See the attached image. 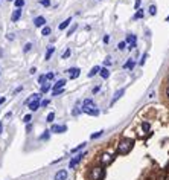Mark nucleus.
<instances>
[{
    "mask_svg": "<svg viewBox=\"0 0 169 180\" xmlns=\"http://www.w3.org/2000/svg\"><path fill=\"white\" fill-rule=\"evenodd\" d=\"M133 145H134V142L131 141V139H125V141H122L119 144L117 153L119 154H126V153H130V150L133 148Z\"/></svg>",
    "mask_w": 169,
    "mask_h": 180,
    "instance_id": "obj_1",
    "label": "nucleus"
},
{
    "mask_svg": "<svg viewBox=\"0 0 169 180\" xmlns=\"http://www.w3.org/2000/svg\"><path fill=\"white\" fill-rule=\"evenodd\" d=\"M104 177V168L102 166H94L90 172V179L91 180H101Z\"/></svg>",
    "mask_w": 169,
    "mask_h": 180,
    "instance_id": "obj_2",
    "label": "nucleus"
},
{
    "mask_svg": "<svg viewBox=\"0 0 169 180\" xmlns=\"http://www.w3.org/2000/svg\"><path fill=\"white\" fill-rule=\"evenodd\" d=\"M84 156H87V153H81L79 156L73 157L72 160H70V163H69V168H70V169H73V168H75V166H76V165H78L81 160H82V157H84Z\"/></svg>",
    "mask_w": 169,
    "mask_h": 180,
    "instance_id": "obj_3",
    "label": "nucleus"
},
{
    "mask_svg": "<svg viewBox=\"0 0 169 180\" xmlns=\"http://www.w3.org/2000/svg\"><path fill=\"white\" fill-rule=\"evenodd\" d=\"M136 40H137V37L134 35V34H128V35H126V40H125V43H130V49H136V48H137Z\"/></svg>",
    "mask_w": 169,
    "mask_h": 180,
    "instance_id": "obj_4",
    "label": "nucleus"
},
{
    "mask_svg": "<svg viewBox=\"0 0 169 180\" xmlns=\"http://www.w3.org/2000/svg\"><path fill=\"white\" fill-rule=\"evenodd\" d=\"M124 93H125V89H120V90H117V92H116V95H114V98L111 99V102H110V107H113V105L116 104V102L119 101V99L124 96Z\"/></svg>",
    "mask_w": 169,
    "mask_h": 180,
    "instance_id": "obj_5",
    "label": "nucleus"
},
{
    "mask_svg": "<svg viewBox=\"0 0 169 180\" xmlns=\"http://www.w3.org/2000/svg\"><path fill=\"white\" fill-rule=\"evenodd\" d=\"M50 133H66L67 127L66 125H52V128L49 130Z\"/></svg>",
    "mask_w": 169,
    "mask_h": 180,
    "instance_id": "obj_6",
    "label": "nucleus"
},
{
    "mask_svg": "<svg viewBox=\"0 0 169 180\" xmlns=\"http://www.w3.org/2000/svg\"><path fill=\"white\" fill-rule=\"evenodd\" d=\"M67 72H69V76H70V79H76V78L81 75V70H79L78 67H72V69H69Z\"/></svg>",
    "mask_w": 169,
    "mask_h": 180,
    "instance_id": "obj_7",
    "label": "nucleus"
},
{
    "mask_svg": "<svg viewBox=\"0 0 169 180\" xmlns=\"http://www.w3.org/2000/svg\"><path fill=\"white\" fill-rule=\"evenodd\" d=\"M82 109H96V104H94L93 99L87 98V99H84V102H82Z\"/></svg>",
    "mask_w": 169,
    "mask_h": 180,
    "instance_id": "obj_8",
    "label": "nucleus"
},
{
    "mask_svg": "<svg viewBox=\"0 0 169 180\" xmlns=\"http://www.w3.org/2000/svg\"><path fill=\"white\" fill-rule=\"evenodd\" d=\"M111 160H113V156L108 154V153H104V154L101 156V163H102V165H108Z\"/></svg>",
    "mask_w": 169,
    "mask_h": 180,
    "instance_id": "obj_9",
    "label": "nucleus"
},
{
    "mask_svg": "<svg viewBox=\"0 0 169 180\" xmlns=\"http://www.w3.org/2000/svg\"><path fill=\"white\" fill-rule=\"evenodd\" d=\"M67 177H69V174H67L66 169H59L55 174V180H67Z\"/></svg>",
    "mask_w": 169,
    "mask_h": 180,
    "instance_id": "obj_10",
    "label": "nucleus"
},
{
    "mask_svg": "<svg viewBox=\"0 0 169 180\" xmlns=\"http://www.w3.org/2000/svg\"><path fill=\"white\" fill-rule=\"evenodd\" d=\"M34 25H35L37 28H40V26H44V25H46V18L41 17V15H40V17H35V18H34Z\"/></svg>",
    "mask_w": 169,
    "mask_h": 180,
    "instance_id": "obj_11",
    "label": "nucleus"
},
{
    "mask_svg": "<svg viewBox=\"0 0 169 180\" xmlns=\"http://www.w3.org/2000/svg\"><path fill=\"white\" fill-rule=\"evenodd\" d=\"M81 111L87 113V115H90V116H98L99 115V110L98 109H81Z\"/></svg>",
    "mask_w": 169,
    "mask_h": 180,
    "instance_id": "obj_12",
    "label": "nucleus"
},
{
    "mask_svg": "<svg viewBox=\"0 0 169 180\" xmlns=\"http://www.w3.org/2000/svg\"><path fill=\"white\" fill-rule=\"evenodd\" d=\"M66 79H58V81L53 84V87H52V90H58V89H64V85H66Z\"/></svg>",
    "mask_w": 169,
    "mask_h": 180,
    "instance_id": "obj_13",
    "label": "nucleus"
},
{
    "mask_svg": "<svg viewBox=\"0 0 169 180\" xmlns=\"http://www.w3.org/2000/svg\"><path fill=\"white\" fill-rule=\"evenodd\" d=\"M20 17H22V9H20V8H17L14 12H12L11 20H12V22H18V20H20Z\"/></svg>",
    "mask_w": 169,
    "mask_h": 180,
    "instance_id": "obj_14",
    "label": "nucleus"
},
{
    "mask_svg": "<svg viewBox=\"0 0 169 180\" xmlns=\"http://www.w3.org/2000/svg\"><path fill=\"white\" fill-rule=\"evenodd\" d=\"M40 98H41V95H40V93H34L32 96H29L28 99H26L24 104H29V102H32V101H40Z\"/></svg>",
    "mask_w": 169,
    "mask_h": 180,
    "instance_id": "obj_15",
    "label": "nucleus"
},
{
    "mask_svg": "<svg viewBox=\"0 0 169 180\" xmlns=\"http://www.w3.org/2000/svg\"><path fill=\"white\" fill-rule=\"evenodd\" d=\"M28 105H29L31 111H37V110L40 109V101H32V102H29Z\"/></svg>",
    "mask_w": 169,
    "mask_h": 180,
    "instance_id": "obj_16",
    "label": "nucleus"
},
{
    "mask_svg": "<svg viewBox=\"0 0 169 180\" xmlns=\"http://www.w3.org/2000/svg\"><path fill=\"white\" fill-rule=\"evenodd\" d=\"M53 52H55V48H53V46H49V49H47V52H46V57H44L46 61H49V60H50V57L53 55Z\"/></svg>",
    "mask_w": 169,
    "mask_h": 180,
    "instance_id": "obj_17",
    "label": "nucleus"
},
{
    "mask_svg": "<svg viewBox=\"0 0 169 180\" xmlns=\"http://www.w3.org/2000/svg\"><path fill=\"white\" fill-rule=\"evenodd\" d=\"M99 73H101V76H102L104 79H107L108 76H110V70H108L107 67H101V70H99Z\"/></svg>",
    "mask_w": 169,
    "mask_h": 180,
    "instance_id": "obj_18",
    "label": "nucleus"
},
{
    "mask_svg": "<svg viewBox=\"0 0 169 180\" xmlns=\"http://www.w3.org/2000/svg\"><path fill=\"white\" fill-rule=\"evenodd\" d=\"M134 64H136V63H134L133 60H128V61L124 64V69H125V70H131V69L134 67Z\"/></svg>",
    "mask_w": 169,
    "mask_h": 180,
    "instance_id": "obj_19",
    "label": "nucleus"
},
{
    "mask_svg": "<svg viewBox=\"0 0 169 180\" xmlns=\"http://www.w3.org/2000/svg\"><path fill=\"white\" fill-rule=\"evenodd\" d=\"M70 22H72V18H66L64 22H63L61 25H59V31H64V29L67 28V26L70 25Z\"/></svg>",
    "mask_w": 169,
    "mask_h": 180,
    "instance_id": "obj_20",
    "label": "nucleus"
},
{
    "mask_svg": "<svg viewBox=\"0 0 169 180\" xmlns=\"http://www.w3.org/2000/svg\"><path fill=\"white\" fill-rule=\"evenodd\" d=\"M99 70H101V67H99V66H94V67L89 72V78H93L94 75H96V73H99Z\"/></svg>",
    "mask_w": 169,
    "mask_h": 180,
    "instance_id": "obj_21",
    "label": "nucleus"
},
{
    "mask_svg": "<svg viewBox=\"0 0 169 180\" xmlns=\"http://www.w3.org/2000/svg\"><path fill=\"white\" fill-rule=\"evenodd\" d=\"M50 87H52L50 83H44V84H41V93H47V92L50 90Z\"/></svg>",
    "mask_w": 169,
    "mask_h": 180,
    "instance_id": "obj_22",
    "label": "nucleus"
},
{
    "mask_svg": "<svg viewBox=\"0 0 169 180\" xmlns=\"http://www.w3.org/2000/svg\"><path fill=\"white\" fill-rule=\"evenodd\" d=\"M49 137H50V131H49V130H46V131L43 133V134L40 136V141H47Z\"/></svg>",
    "mask_w": 169,
    "mask_h": 180,
    "instance_id": "obj_23",
    "label": "nucleus"
},
{
    "mask_svg": "<svg viewBox=\"0 0 169 180\" xmlns=\"http://www.w3.org/2000/svg\"><path fill=\"white\" fill-rule=\"evenodd\" d=\"M50 32H52V29L49 28V26H44L43 31H41V34H43L44 37H49V35H50Z\"/></svg>",
    "mask_w": 169,
    "mask_h": 180,
    "instance_id": "obj_24",
    "label": "nucleus"
},
{
    "mask_svg": "<svg viewBox=\"0 0 169 180\" xmlns=\"http://www.w3.org/2000/svg\"><path fill=\"white\" fill-rule=\"evenodd\" d=\"M85 146V142H82V144H79L78 146H75V148H72V153H78V151H81Z\"/></svg>",
    "mask_w": 169,
    "mask_h": 180,
    "instance_id": "obj_25",
    "label": "nucleus"
},
{
    "mask_svg": "<svg viewBox=\"0 0 169 180\" xmlns=\"http://www.w3.org/2000/svg\"><path fill=\"white\" fill-rule=\"evenodd\" d=\"M31 49H32V43H26L24 48H23V52H24V54H28V52H31Z\"/></svg>",
    "mask_w": 169,
    "mask_h": 180,
    "instance_id": "obj_26",
    "label": "nucleus"
},
{
    "mask_svg": "<svg viewBox=\"0 0 169 180\" xmlns=\"http://www.w3.org/2000/svg\"><path fill=\"white\" fill-rule=\"evenodd\" d=\"M102 134H104V131L101 130V131H98V133H93V134H91L90 137H91V139H98V137H101Z\"/></svg>",
    "mask_w": 169,
    "mask_h": 180,
    "instance_id": "obj_27",
    "label": "nucleus"
},
{
    "mask_svg": "<svg viewBox=\"0 0 169 180\" xmlns=\"http://www.w3.org/2000/svg\"><path fill=\"white\" fill-rule=\"evenodd\" d=\"M53 119H55V113H49V115H47V119H46V121L47 122H53Z\"/></svg>",
    "mask_w": 169,
    "mask_h": 180,
    "instance_id": "obj_28",
    "label": "nucleus"
},
{
    "mask_svg": "<svg viewBox=\"0 0 169 180\" xmlns=\"http://www.w3.org/2000/svg\"><path fill=\"white\" fill-rule=\"evenodd\" d=\"M142 128H143L145 133H149V124H148V122H143V124H142Z\"/></svg>",
    "mask_w": 169,
    "mask_h": 180,
    "instance_id": "obj_29",
    "label": "nucleus"
},
{
    "mask_svg": "<svg viewBox=\"0 0 169 180\" xmlns=\"http://www.w3.org/2000/svg\"><path fill=\"white\" fill-rule=\"evenodd\" d=\"M23 5H24V0H15V6H17V8L22 9V8H23Z\"/></svg>",
    "mask_w": 169,
    "mask_h": 180,
    "instance_id": "obj_30",
    "label": "nucleus"
},
{
    "mask_svg": "<svg viewBox=\"0 0 169 180\" xmlns=\"http://www.w3.org/2000/svg\"><path fill=\"white\" fill-rule=\"evenodd\" d=\"M32 121V115H26L24 118H23V122H26V124H29Z\"/></svg>",
    "mask_w": 169,
    "mask_h": 180,
    "instance_id": "obj_31",
    "label": "nucleus"
},
{
    "mask_svg": "<svg viewBox=\"0 0 169 180\" xmlns=\"http://www.w3.org/2000/svg\"><path fill=\"white\" fill-rule=\"evenodd\" d=\"M149 14H151V15H155V14H157V8H155L154 5L149 8Z\"/></svg>",
    "mask_w": 169,
    "mask_h": 180,
    "instance_id": "obj_32",
    "label": "nucleus"
},
{
    "mask_svg": "<svg viewBox=\"0 0 169 180\" xmlns=\"http://www.w3.org/2000/svg\"><path fill=\"white\" fill-rule=\"evenodd\" d=\"M70 54H72V52H70V49H67V50L64 52V54H63V57H61V58H63V60H66V58H69V57H70Z\"/></svg>",
    "mask_w": 169,
    "mask_h": 180,
    "instance_id": "obj_33",
    "label": "nucleus"
},
{
    "mask_svg": "<svg viewBox=\"0 0 169 180\" xmlns=\"http://www.w3.org/2000/svg\"><path fill=\"white\" fill-rule=\"evenodd\" d=\"M81 113H82V111H81V109H73L72 115H73V116H78V115H81Z\"/></svg>",
    "mask_w": 169,
    "mask_h": 180,
    "instance_id": "obj_34",
    "label": "nucleus"
},
{
    "mask_svg": "<svg viewBox=\"0 0 169 180\" xmlns=\"http://www.w3.org/2000/svg\"><path fill=\"white\" fill-rule=\"evenodd\" d=\"M142 17H143V11L140 9V11H137V12H136V15H134V18H142Z\"/></svg>",
    "mask_w": 169,
    "mask_h": 180,
    "instance_id": "obj_35",
    "label": "nucleus"
},
{
    "mask_svg": "<svg viewBox=\"0 0 169 180\" xmlns=\"http://www.w3.org/2000/svg\"><path fill=\"white\" fill-rule=\"evenodd\" d=\"M44 81H46V75H40V78H38V84H44Z\"/></svg>",
    "mask_w": 169,
    "mask_h": 180,
    "instance_id": "obj_36",
    "label": "nucleus"
},
{
    "mask_svg": "<svg viewBox=\"0 0 169 180\" xmlns=\"http://www.w3.org/2000/svg\"><path fill=\"white\" fill-rule=\"evenodd\" d=\"M146 58H148V54H143V57H142V60H140V66H143L146 63Z\"/></svg>",
    "mask_w": 169,
    "mask_h": 180,
    "instance_id": "obj_37",
    "label": "nucleus"
},
{
    "mask_svg": "<svg viewBox=\"0 0 169 180\" xmlns=\"http://www.w3.org/2000/svg\"><path fill=\"white\" fill-rule=\"evenodd\" d=\"M76 28H78V26H76V25H75V26H72V28L69 29V32H67V35H72V34H73V32H75V31H76Z\"/></svg>",
    "mask_w": 169,
    "mask_h": 180,
    "instance_id": "obj_38",
    "label": "nucleus"
},
{
    "mask_svg": "<svg viewBox=\"0 0 169 180\" xmlns=\"http://www.w3.org/2000/svg\"><path fill=\"white\" fill-rule=\"evenodd\" d=\"M40 3L43 6H50V0H40Z\"/></svg>",
    "mask_w": 169,
    "mask_h": 180,
    "instance_id": "obj_39",
    "label": "nucleus"
},
{
    "mask_svg": "<svg viewBox=\"0 0 169 180\" xmlns=\"http://www.w3.org/2000/svg\"><path fill=\"white\" fill-rule=\"evenodd\" d=\"M125 46H126V43H125V41H120V43H119V46H117V48H119L120 50H124V49H125Z\"/></svg>",
    "mask_w": 169,
    "mask_h": 180,
    "instance_id": "obj_40",
    "label": "nucleus"
},
{
    "mask_svg": "<svg viewBox=\"0 0 169 180\" xmlns=\"http://www.w3.org/2000/svg\"><path fill=\"white\" fill-rule=\"evenodd\" d=\"M53 78H55V75H53V72H49V73L46 75V79H53Z\"/></svg>",
    "mask_w": 169,
    "mask_h": 180,
    "instance_id": "obj_41",
    "label": "nucleus"
},
{
    "mask_svg": "<svg viewBox=\"0 0 169 180\" xmlns=\"http://www.w3.org/2000/svg\"><path fill=\"white\" fill-rule=\"evenodd\" d=\"M49 102H50L49 99H44V101H43L41 104H40V105H41V107H47V105H49Z\"/></svg>",
    "mask_w": 169,
    "mask_h": 180,
    "instance_id": "obj_42",
    "label": "nucleus"
},
{
    "mask_svg": "<svg viewBox=\"0 0 169 180\" xmlns=\"http://www.w3.org/2000/svg\"><path fill=\"white\" fill-rule=\"evenodd\" d=\"M140 0H136V3H134V8H136V9H139V6H140Z\"/></svg>",
    "mask_w": 169,
    "mask_h": 180,
    "instance_id": "obj_43",
    "label": "nucleus"
},
{
    "mask_svg": "<svg viewBox=\"0 0 169 180\" xmlns=\"http://www.w3.org/2000/svg\"><path fill=\"white\" fill-rule=\"evenodd\" d=\"M23 90V85H20V87H17L15 90H14V95H15V93H18V92H22Z\"/></svg>",
    "mask_w": 169,
    "mask_h": 180,
    "instance_id": "obj_44",
    "label": "nucleus"
},
{
    "mask_svg": "<svg viewBox=\"0 0 169 180\" xmlns=\"http://www.w3.org/2000/svg\"><path fill=\"white\" fill-rule=\"evenodd\" d=\"M108 41H110V35H105V37H104V43L107 44Z\"/></svg>",
    "mask_w": 169,
    "mask_h": 180,
    "instance_id": "obj_45",
    "label": "nucleus"
},
{
    "mask_svg": "<svg viewBox=\"0 0 169 180\" xmlns=\"http://www.w3.org/2000/svg\"><path fill=\"white\" fill-rule=\"evenodd\" d=\"M31 130H32V125H31V122H29V124H28V127H26V131L31 133Z\"/></svg>",
    "mask_w": 169,
    "mask_h": 180,
    "instance_id": "obj_46",
    "label": "nucleus"
},
{
    "mask_svg": "<svg viewBox=\"0 0 169 180\" xmlns=\"http://www.w3.org/2000/svg\"><path fill=\"white\" fill-rule=\"evenodd\" d=\"M105 64L108 66V64H111V60H110V57H107V60H105Z\"/></svg>",
    "mask_w": 169,
    "mask_h": 180,
    "instance_id": "obj_47",
    "label": "nucleus"
},
{
    "mask_svg": "<svg viewBox=\"0 0 169 180\" xmlns=\"http://www.w3.org/2000/svg\"><path fill=\"white\" fill-rule=\"evenodd\" d=\"M6 38H8V40H14V35H12V34H8V35H6Z\"/></svg>",
    "mask_w": 169,
    "mask_h": 180,
    "instance_id": "obj_48",
    "label": "nucleus"
},
{
    "mask_svg": "<svg viewBox=\"0 0 169 180\" xmlns=\"http://www.w3.org/2000/svg\"><path fill=\"white\" fill-rule=\"evenodd\" d=\"M99 90H101V87H99V85H98V87H94V89H93V93H98Z\"/></svg>",
    "mask_w": 169,
    "mask_h": 180,
    "instance_id": "obj_49",
    "label": "nucleus"
},
{
    "mask_svg": "<svg viewBox=\"0 0 169 180\" xmlns=\"http://www.w3.org/2000/svg\"><path fill=\"white\" fill-rule=\"evenodd\" d=\"M29 72H31V75H34V73H35V72H37V69H35V67H32V69H31Z\"/></svg>",
    "mask_w": 169,
    "mask_h": 180,
    "instance_id": "obj_50",
    "label": "nucleus"
},
{
    "mask_svg": "<svg viewBox=\"0 0 169 180\" xmlns=\"http://www.w3.org/2000/svg\"><path fill=\"white\" fill-rule=\"evenodd\" d=\"M2 131H3V124L0 122V134H2Z\"/></svg>",
    "mask_w": 169,
    "mask_h": 180,
    "instance_id": "obj_51",
    "label": "nucleus"
},
{
    "mask_svg": "<svg viewBox=\"0 0 169 180\" xmlns=\"http://www.w3.org/2000/svg\"><path fill=\"white\" fill-rule=\"evenodd\" d=\"M5 102V98H0V104H3Z\"/></svg>",
    "mask_w": 169,
    "mask_h": 180,
    "instance_id": "obj_52",
    "label": "nucleus"
},
{
    "mask_svg": "<svg viewBox=\"0 0 169 180\" xmlns=\"http://www.w3.org/2000/svg\"><path fill=\"white\" fill-rule=\"evenodd\" d=\"M166 95H168V98H169V87L166 89Z\"/></svg>",
    "mask_w": 169,
    "mask_h": 180,
    "instance_id": "obj_53",
    "label": "nucleus"
},
{
    "mask_svg": "<svg viewBox=\"0 0 169 180\" xmlns=\"http://www.w3.org/2000/svg\"><path fill=\"white\" fill-rule=\"evenodd\" d=\"M166 22H168V23H169V15H168V18H166Z\"/></svg>",
    "mask_w": 169,
    "mask_h": 180,
    "instance_id": "obj_54",
    "label": "nucleus"
},
{
    "mask_svg": "<svg viewBox=\"0 0 169 180\" xmlns=\"http://www.w3.org/2000/svg\"><path fill=\"white\" fill-rule=\"evenodd\" d=\"M9 2H12V0H9Z\"/></svg>",
    "mask_w": 169,
    "mask_h": 180,
    "instance_id": "obj_55",
    "label": "nucleus"
}]
</instances>
